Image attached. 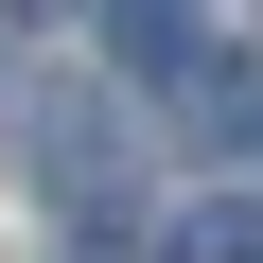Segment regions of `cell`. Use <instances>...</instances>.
<instances>
[{
    "label": "cell",
    "instance_id": "6da1fadb",
    "mask_svg": "<svg viewBox=\"0 0 263 263\" xmlns=\"http://www.w3.org/2000/svg\"><path fill=\"white\" fill-rule=\"evenodd\" d=\"M35 158H53L88 211H105V88H53V105H35Z\"/></svg>",
    "mask_w": 263,
    "mask_h": 263
},
{
    "label": "cell",
    "instance_id": "3957f363",
    "mask_svg": "<svg viewBox=\"0 0 263 263\" xmlns=\"http://www.w3.org/2000/svg\"><path fill=\"white\" fill-rule=\"evenodd\" d=\"M246 158H263V105H246Z\"/></svg>",
    "mask_w": 263,
    "mask_h": 263
},
{
    "label": "cell",
    "instance_id": "7a4b0ae2",
    "mask_svg": "<svg viewBox=\"0 0 263 263\" xmlns=\"http://www.w3.org/2000/svg\"><path fill=\"white\" fill-rule=\"evenodd\" d=\"M53 263H141V228H105V211H70V246Z\"/></svg>",
    "mask_w": 263,
    "mask_h": 263
}]
</instances>
